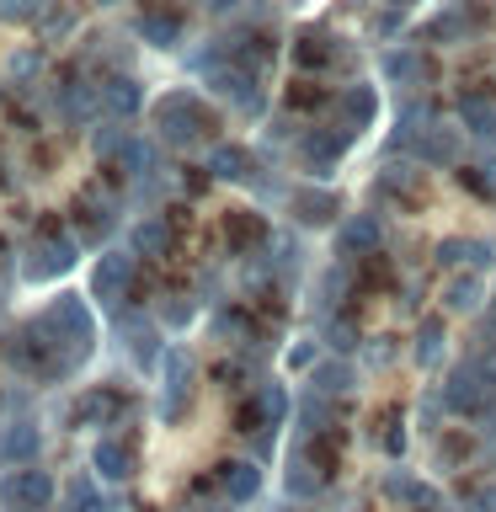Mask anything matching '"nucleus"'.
Masks as SVG:
<instances>
[{"instance_id": "1", "label": "nucleus", "mask_w": 496, "mask_h": 512, "mask_svg": "<svg viewBox=\"0 0 496 512\" xmlns=\"http://www.w3.org/2000/svg\"><path fill=\"white\" fill-rule=\"evenodd\" d=\"M139 32H144V43L171 48L176 38H182V22H176V11H166V6H144L139 11Z\"/></svg>"}, {"instance_id": "2", "label": "nucleus", "mask_w": 496, "mask_h": 512, "mask_svg": "<svg viewBox=\"0 0 496 512\" xmlns=\"http://www.w3.org/2000/svg\"><path fill=\"white\" fill-rule=\"evenodd\" d=\"M299 59L304 64H320V59H326V48H320L315 38H299Z\"/></svg>"}]
</instances>
